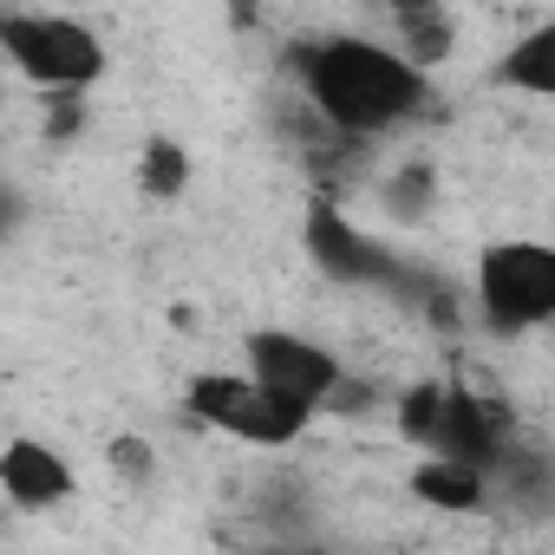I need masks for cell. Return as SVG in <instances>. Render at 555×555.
<instances>
[{
	"label": "cell",
	"instance_id": "9c48e42d",
	"mask_svg": "<svg viewBox=\"0 0 555 555\" xmlns=\"http://www.w3.org/2000/svg\"><path fill=\"white\" fill-rule=\"evenodd\" d=\"M503 86L529 92V99H548L555 92V27H529L509 53H503Z\"/></svg>",
	"mask_w": 555,
	"mask_h": 555
},
{
	"label": "cell",
	"instance_id": "5b68a950",
	"mask_svg": "<svg viewBox=\"0 0 555 555\" xmlns=\"http://www.w3.org/2000/svg\"><path fill=\"white\" fill-rule=\"evenodd\" d=\"M242 373H255L268 392H282V399H295V405H308V412L334 405L340 386H347V366H340L321 340L288 334V327H261V334H248Z\"/></svg>",
	"mask_w": 555,
	"mask_h": 555
},
{
	"label": "cell",
	"instance_id": "3957f363",
	"mask_svg": "<svg viewBox=\"0 0 555 555\" xmlns=\"http://www.w3.org/2000/svg\"><path fill=\"white\" fill-rule=\"evenodd\" d=\"M477 308L496 334H535L555 321V248L503 235L477 255Z\"/></svg>",
	"mask_w": 555,
	"mask_h": 555
},
{
	"label": "cell",
	"instance_id": "277c9868",
	"mask_svg": "<svg viewBox=\"0 0 555 555\" xmlns=\"http://www.w3.org/2000/svg\"><path fill=\"white\" fill-rule=\"evenodd\" d=\"M190 412L222 431V438H242V444H295L308 431V405L268 392L255 373H196L190 379Z\"/></svg>",
	"mask_w": 555,
	"mask_h": 555
},
{
	"label": "cell",
	"instance_id": "ba28073f",
	"mask_svg": "<svg viewBox=\"0 0 555 555\" xmlns=\"http://www.w3.org/2000/svg\"><path fill=\"white\" fill-rule=\"evenodd\" d=\"M483 483H490V470H477V464H464V457H444V451H431V457L412 470V490H418L425 503H438V509H477V503H483Z\"/></svg>",
	"mask_w": 555,
	"mask_h": 555
},
{
	"label": "cell",
	"instance_id": "8fae6325",
	"mask_svg": "<svg viewBox=\"0 0 555 555\" xmlns=\"http://www.w3.org/2000/svg\"><path fill=\"white\" fill-rule=\"evenodd\" d=\"M118 464L144 477V470H151V444H138V438H118Z\"/></svg>",
	"mask_w": 555,
	"mask_h": 555
},
{
	"label": "cell",
	"instance_id": "6da1fadb",
	"mask_svg": "<svg viewBox=\"0 0 555 555\" xmlns=\"http://www.w3.org/2000/svg\"><path fill=\"white\" fill-rule=\"evenodd\" d=\"M295 79H301L308 105L334 131H353V138L392 131V125L418 118L425 99H431V79H425V66L412 53L379 47V40H353V34L301 47L295 53Z\"/></svg>",
	"mask_w": 555,
	"mask_h": 555
},
{
	"label": "cell",
	"instance_id": "7c38bea8",
	"mask_svg": "<svg viewBox=\"0 0 555 555\" xmlns=\"http://www.w3.org/2000/svg\"><path fill=\"white\" fill-rule=\"evenodd\" d=\"M379 8H392L399 21H425V14H438V0H379Z\"/></svg>",
	"mask_w": 555,
	"mask_h": 555
},
{
	"label": "cell",
	"instance_id": "52a82bcc",
	"mask_svg": "<svg viewBox=\"0 0 555 555\" xmlns=\"http://www.w3.org/2000/svg\"><path fill=\"white\" fill-rule=\"evenodd\" d=\"M0 496L14 509H53L73 496V464L47 438H14L0 451Z\"/></svg>",
	"mask_w": 555,
	"mask_h": 555
},
{
	"label": "cell",
	"instance_id": "30bf717a",
	"mask_svg": "<svg viewBox=\"0 0 555 555\" xmlns=\"http://www.w3.org/2000/svg\"><path fill=\"white\" fill-rule=\"evenodd\" d=\"M183 177H190V157H183L177 144H151V157H144V183H151L157 196H177Z\"/></svg>",
	"mask_w": 555,
	"mask_h": 555
},
{
	"label": "cell",
	"instance_id": "4fadbf2b",
	"mask_svg": "<svg viewBox=\"0 0 555 555\" xmlns=\"http://www.w3.org/2000/svg\"><path fill=\"white\" fill-rule=\"evenodd\" d=\"M14 216H21V203H14V196H8V190H0V229H8V222H14Z\"/></svg>",
	"mask_w": 555,
	"mask_h": 555
},
{
	"label": "cell",
	"instance_id": "7a4b0ae2",
	"mask_svg": "<svg viewBox=\"0 0 555 555\" xmlns=\"http://www.w3.org/2000/svg\"><path fill=\"white\" fill-rule=\"evenodd\" d=\"M0 53L40 92H86L105 79V40L73 14H0Z\"/></svg>",
	"mask_w": 555,
	"mask_h": 555
},
{
	"label": "cell",
	"instance_id": "8992f818",
	"mask_svg": "<svg viewBox=\"0 0 555 555\" xmlns=\"http://www.w3.org/2000/svg\"><path fill=\"white\" fill-rule=\"evenodd\" d=\"M308 255L321 261V274L347 288H379V282H399V255L386 242H373L360 222H347L334 203H314L308 209Z\"/></svg>",
	"mask_w": 555,
	"mask_h": 555
}]
</instances>
